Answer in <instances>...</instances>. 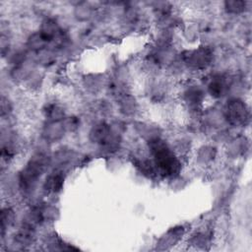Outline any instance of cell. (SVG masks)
Returning a JSON list of instances; mask_svg holds the SVG:
<instances>
[{"label":"cell","mask_w":252,"mask_h":252,"mask_svg":"<svg viewBox=\"0 0 252 252\" xmlns=\"http://www.w3.org/2000/svg\"><path fill=\"white\" fill-rule=\"evenodd\" d=\"M150 149L155 158L157 166L160 171L168 176L176 175L180 170V163L174 154L160 140L150 142Z\"/></svg>","instance_id":"6da1fadb"},{"label":"cell","mask_w":252,"mask_h":252,"mask_svg":"<svg viewBox=\"0 0 252 252\" xmlns=\"http://www.w3.org/2000/svg\"><path fill=\"white\" fill-rule=\"evenodd\" d=\"M46 166V158L42 156L34 157L21 174V185L23 188H30L41 175Z\"/></svg>","instance_id":"7a4b0ae2"},{"label":"cell","mask_w":252,"mask_h":252,"mask_svg":"<svg viewBox=\"0 0 252 252\" xmlns=\"http://www.w3.org/2000/svg\"><path fill=\"white\" fill-rule=\"evenodd\" d=\"M227 112L230 121L236 124L243 122L246 118V109L240 101H230L227 105Z\"/></svg>","instance_id":"3957f363"},{"label":"cell","mask_w":252,"mask_h":252,"mask_svg":"<svg viewBox=\"0 0 252 252\" xmlns=\"http://www.w3.org/2000/svg\"><path fill=\"white\" fill-rule=\"evenodd\" d=\"M63 184V177L60 174H53L50 175L45 182V188L48 191H52V192H56L58 190H60L61 186Z\"/></svg>","instance_id":"277c9868"}]
</instances>
